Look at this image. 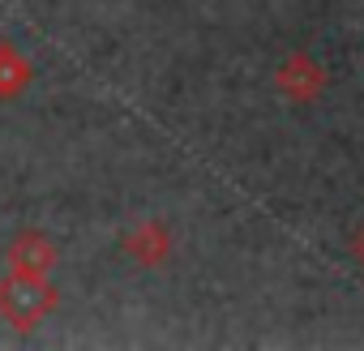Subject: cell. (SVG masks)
Listing matches in <instances>:
<instances>
[{
	"instance_id": "cell-1",
	"label": "cell",
	"mask_w": 364,
	"mask_h": 351,
	"mask_svg": "<svg viewBox=\"0 0 364 351\" xmlns=\"http://www.w3.org/2000/svg\"><path fill=\"white\" fill-rule=\"evenodd\" d=\"M56 304H60V296L48 279H35V274L0 279V321H9L22 334H31L39 321H48L56 313Z\"/></svg>"
},
{
	"instance_id": "cell-2",
	"label": "cell",
	"mask_w": 364,
	"mask_h": 351,
	"mask_svg": "<svg viewBox=\"0 0 364 351\" xmlns=\"http://www.w3.org/2000/svg\"><path fill=\"white\" fill-rule=\"evenodd\" d=\"M5 266H9V274H35V279H48V274L56 270V244H52L43 232L26 227V232H18V236L9 240V249H5Z\"/></svg>"
},
{
	"instance_id": "cell-3",
	"label": "cell",
	"mask_w": 364,
	"mask_h": 351,
	"mask_svg": "<svg viewBox=\"0 0 364 351\" xmlns=\"http://www.w3.org/2000/svg\"><path fill=\"white\" fill-rule=\"evenodd\" d=\"M31 82H35V65H31L14 43H0V103L26 94Z\"/></svg>"
},
{
	"instance_id": "cell-4",
	"label": "cell",
	"mask_w": 364,
	"mask_h": 351,
	"mask_svg": "<svg viewBox=\"0 0 364 351\" xmlns=\"http://www.w3.org/2000/svg\"><path fill=\"white\" fill-rule=\"evenodd\" d=\"M124 249H129L137 261H163V253H167V236H163V227L146 223V227H137V232L124 240Z\"/></svg>"
}]
</instances>
